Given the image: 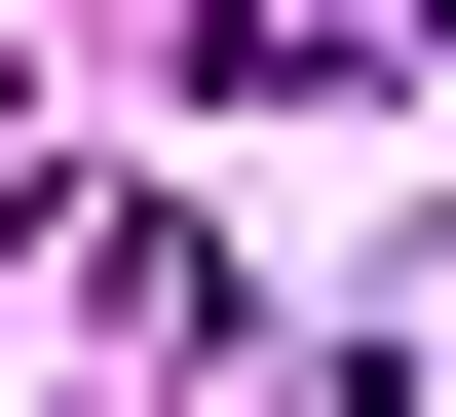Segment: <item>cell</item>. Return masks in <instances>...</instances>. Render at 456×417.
Returning a JSON list of instances; mask_svg holds the SVG:
<instances>
[{
	"mask_svg": "<svg viewBox=\"0 0 456 417\" xmlns=\"http://www.w3.org/2000/svg\"><path fill=\"white\" fill-rule=\"evenodd\" d=\"M0 417H77V380H38V341H0Z\"/></svg>",
	"mask_w": 456,
	"mask_h": 417,
	"instance_id": "cell-1",
	"label": "cell"
}]
</instances>
